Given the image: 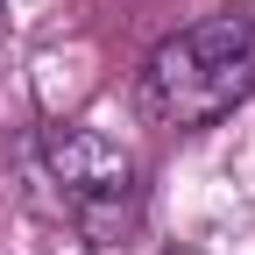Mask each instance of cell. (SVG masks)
I'll return each mask as SVG.
<instances>
[{
    "label": "cell",
    "instance_id": "1",
    "mask_svg": "<svg viewBox=\"0 0 255 255\" xmlns=\"http://www.w3.org/2000/svg\"><path fill=\"white\" fill-rule=\"evenodd\" d=\"M241 100H255V21L248 14H206L156 43L142 64V114L156 128H213Z\"/></svg>",
    "mask_w": 255,
    "mask_h": 255
},
{
    "label": "cell",
    "instance_id": "2",
    "mask_svg": "<svg viewBox=\"0 0 255 255\" xmlns=\"http://www.w3.org/2000/svg\"><path fill=\"white\" fill-rule=\"evenodd\" d=\"M36 163L43 177L78 206V220H100V213H135V191H142V170L114 135L100 128H78V121H50L36 135Z\"/></svg>",
    "mask_w": 255,
    "mask_h": 255
}]
</instances>
